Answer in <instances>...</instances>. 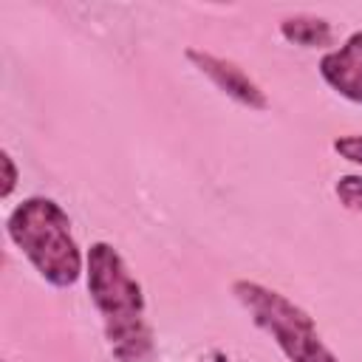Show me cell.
<instances>
[{"label": "cell", "mask_w": 362, "mask_h": 362, "mask_svg": "<svg viewBox=\"0 0 362 362\" xmlns=\"http://www.w3.org/2000/svg\"><path fill=\"white\" fill-rule=\"evenodd\" d=\"M85 274L88 294L102 314L113 356L122 362L147 359L153 351V334L144 320V291L124 257L110 243L96 240L85 257Z\"/></svg>", "instance_id": "obj_1"}, {"label": "cell", "mask_w": 362, "mask_h": 362, "mask_svg": "<svg viewBox=\"0 0 362 362\" xmlns=\"http://www.w3.org/2000/svg\"><path fill=\"white\" fill-rule=\"evenodd\" d=\"M6 232L51 286L68 288L79 280L85 260L71 235V218L54 198L31 195L20 201L6 218Z\"/></svg>", "instance_id": "obj_2"}, {"label": "cell", "mask_w": 362, "mask_h": 362, "mask_svg": "<svg viewBox=\"0 0 362 362\" xmlns=\"http://www.w3.org/2000/svg\"><path fill=\"white\" fill-rule=\"evenodd\" d=\"M232 294L246 305L255 325L274 337V342L291 362H339L322 342L314 320L286 294L255 280H235Z\"/></svg>", "instance_id": "obj_3"}, {"label": "cell", "mask_w": 362, "mask_h": 362, "mask_svg": "<svg viewBox=\"0 0 362 362\" xmlns=\"http://www.w3.org/2000/svg\"><path fill=\"white\" fill-rule=\"evenodd\" d=\"M187 59L204 76H209L226 96H232L235 102H240L252 110H266L269 107V96L260 90V85L255 79H249L243 74V68H238L235 62H229L223 57H215V54H206V51H198V48H187Z\"/></svg>", "instance_id": "obj_4"}, {"label": "cell", "mask_w": 362, "mask_h": 362, "mask_svg": "<svg viewBox=\"0 0 362 362\" xmlns=\"http://www.w3.org/2000/svg\"><path fill=\"white\" fill-rule=\"evenodd\" d=\"M320 76L339 96L362 105V31H354L339 48L322 54Z\"/></svg>", "instance_id": "obj_5"}, {"label": "cell", "mask_w": 362, "mask_h": 362, "mask_svg": "<svg viewBox=\"0 0 362 362\" xmlns=\"http://www.w3.org/2000/svg\"><path fill=\"white\" fill-rule=\"evenodd\" d=\"M280 34L303 48H320L331 42V23L322 17H311V14H297V17H286L280 23Z\"/></svg>", "instance_id": "obj_6"}, {"label": "cell", "mask_w": 362, "mask_h": 362, "mask_svg": "<svg viewBox=\"0 0 362 362\" xmlns=\"http://www.w3.org/2000/svg\"><path fill=\"white\" fill-rule=\"evenodd\" d=\"M334 192H337L339 204H345L348 209H362V175H342V178H337Z\"/></svg>", "instance_id": "obj_7"}, {"label": "cell", "mask_w": 362, "mask_h": 362, "mask_svg": "<svg viewBox=\"0 0 362 362\" xmlns=\"http://www.w3.org/2000/svg\"><path fill=\"white\" fill-rule=\"evenodd\" d=\"M334 153L351 164H362V136H339L334 139Z\"/></svg>", "instance_id": "obj_8"}, {"label": "cell", "mask_w": 362, "mask_h": 362, "mask_svg": "<svg viewBox=\"0 0 362 362\" xmlns=\"http://www.w3.org/2000/svg\"><path fill=\"white\" fill-rule=\"evenodd\" d=\"M0 164H3V189H0V195L8 198L11 189H14V184H17V167H14V158H11L8 150L0 153Z\"/></svg>", "instance_id": "obj_9"}]
</instances>
